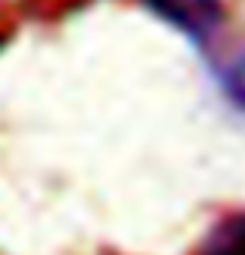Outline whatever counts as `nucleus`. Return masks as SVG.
<instances>
[{
  "label": "nucleus",
  "instance_id": "nucleus-1",
  "mask_svg": "<svg viewBox=\"0 0 245 255\" xmlns=\"http://www.w3.org/2000/svg\"><path fill=\"white\" fill-rule=\"evenodd\" d=\"M144 7L171 27L185 30L192 40H205L225 17L222 0H144Z\"/></svg>",
  "mask_w": 245,
  "mask_h": 255
},
{
  "label": "nucleus",
  "instance_id": "nucleus-2",
  "mask_svg": "<svg viewBox=\"0 0 245 255\" xmlns=\"http://www.w3.org/2000/svg\"><path fill=\"white\" fill-rule=\"evenodd\" d=\"M202 255H245V212L222 222L215 235L205 242Z\"/></svg>",
  "mask_w": 245,
  "mask_h": 255
},
{
  "label": "nucleus",
  "instance_id": "nucleus-3",
  "mask_svg": "<svg viewBox=\"0 0 245 255\" xmlns=\"http://www.w3.org/2000/svg\"><path fill=\"white\" fill-rule=\"evenodd\" d=\"M219 77H222V88H225V94H229V101L245 111V47L232 51L225 61H222Z\"/></svg>",
  "mask_w": 245,
  "mask_h": 255
}]
</instances>
